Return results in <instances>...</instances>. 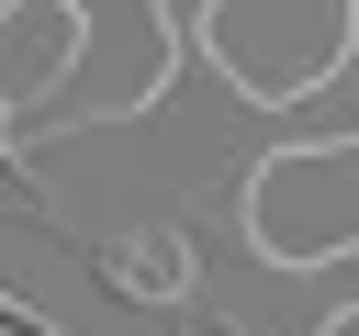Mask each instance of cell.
Wrapping results in <instances>:
<instances>
[{"mask_svg": "<svg viewBox=\"0 0 359 336\" xmlns=\"http://www.w3.org/2000/svg\"><path fill=\"white\" fill-rule=\"evenodd\" d=\"M202 45L247 101H303L314 78L348 67V0H213Z\"/></svg>", "mask_w": 359, "mask_h": 336, "instance_id": "2", "label": "cell"}, {"mask_svg": "<svg viewBox=\"0 0 359 336\" xmlns=\"http://www.w3.org/2000/svg\"><path fill=\"white\" fill-rule=\"evenodd\" d=\"M90 56V11L79 0H0V123H34Z\"/></svg>", "mask_w": 359, "mask_h": 336, "instance_id": "3", "label": "cell"}, {"mask_svg": "<svg viewBox=\"0 0 359 336\" xmlns=\"http://www.w3.org/2000/svg\"><path fill=\"white\" fill-rule=\"evenodd\" d=\"M247 246L269 269H348L359 258V134H292L247 168Z\"/></svg>", "mask_w": 359, "mask_h": 336, "instance_id": "1", "label": "cell"}, {"mask_svg": "<svg viewBox=\"0 0 359 336\" xmlns=\"http://www.w3.org/2000/svg\"><path fill=\"white\" fill-rule=\"evenodd\" d=\"M202 22H213V0H157V34L168 45H202Z\"/></svg>", "mask_w": 359, "mask_h": 336, "instance_id": "5", "label": "cell"}, {"mask_svg": "<svg viewBox=\"0 0 359 336\" xmlns=\"http://www.w3.org/2000/svg\"><path fill=\"white\" fill-rule=\"evenodd\" d=\"M90 269L123 291V314L191 302V235H112V246H90Z\"/></svg>", "mask_w": 359, "mask_h": 336, "instance_id": "4", "label": "cell"}]
</instances>
